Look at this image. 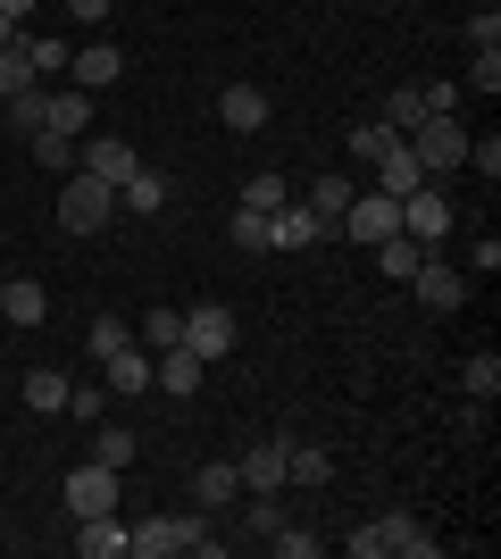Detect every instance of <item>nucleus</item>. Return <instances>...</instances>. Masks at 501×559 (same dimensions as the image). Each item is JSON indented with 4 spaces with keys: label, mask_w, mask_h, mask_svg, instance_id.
Segmentation results:
<instances>
[{
    "label": "nucleus",
    "mask_w": 501,
    "mask_h": 559,
    "mask_svg": "<svg viewBox=\"0 0 501 559\" xmlns=\"http://www.w3.org/2000/svg\"><path fill=\"white\" fill-rule=\"evenodd\" d=\"M351 559H434V535L427 526H418V518H368V526H359L351 535Z\"/></svg>",
    "instance_id": "1"
},
{
    "label": "nucleus",
    "mask_w": 501,
    "mask_h": 559,
    "mask_svg": "<svg viewBox=\"0 0 501 559\" xmlns=\"http://www.w3.org/2000/svg\"><path fill=\"white\" fill-rule=\"evenodd\" d=\"M118 217V185H100V176H84V167H68V185H59V226L68 234H100Z\"/></svg>",
    "instance_id": "2"
},
{
    "label": "nucleus",
    "mask_w": 501,
    "mask_h": 559,
    "mask_svg": "<svg viewBox=\"0 0 501 559\" xmlns=\"http://www.w3.org/2000/svg\"><path fill=\"white\" fill-rule=\"evenodd\" d=\"M201 543H210L201 510H176V518H143V526L126 535V551L134 559H176V551H201Z\"/></svg>",
    "instance_id": "3"
},
{
    "label": "nucleus",
    "mask_w": 501,
    "mask_h": 559,
    "mask_svg": "<svg viewBox=\"0 0 501 559\" xmlns=\"http://www.w3.org/2000/svg\"><path fill=\"white\" fill-rule=\"evenodd\" d=\"M402 142L418 151V167H427V176H452V167H468V126H460V117H418Z\"/></svg>",
    "instance_id": "4"
},
{
    "label": "nucleus",
    "mask_w": 501,
    "mask_h": 559,
    "mask_svg": "<svg viewBox=\"0 0 501 559\" xmlns=\"http://www.w3.org/2000/svg\"><path fill=\"white\" fill-rule=\"evenodd\" d=\"M334 234H351L359 251H377L384 234H402V201L393 192H351V210L334 217Z\"/></svg>",
    "instance_id": "5"
},
{
    "label": "nucleus",
    "mask_w": 501,
    "mask_h": 559,
    "mask_svg": "<svg viewBox=\"0 0 501 559\" xmlns=\"http://www.w3.org/2000/svg\"><path fill=\"white\" fill-rule=\"evenodd\" d=\"M184 350H192V359H226V350H235V309H226V301L184 309Z\"/></svg>",
    "instance_id": "6"
},
{
    "label": "nucleus",
    "mask_w": 501,
    "mask_h": 559,
    "mask_svg": "<svg viewBox=\"0 0 501 559\" xmlns=\"http://www.w3.org/2000/svg\"><path fill=\"white\" fill-rule=\"evenodd\" d=\"M402 234H409V242H427V251H434V242L452 234V201H443V192H434V185H418V192H409V201H402Z\"/></svg>",
    "instance_id": "7"
},
{
    "label": "nucleus",
    "mask_w": 501,
    "mask_h": 559,
    "mask_svg": "<svg viewBox=\"0 0 501 559\" xmlns=\"http://www.w3.org/2000/svg\"><path fill=\"white\" fill-rule=\"evenodd\" d=\"M310 242H326V226H318L310 201H285V210H267V251H310Z\"/></svg>",
    "instance_id": "8"
},
{
    "label": "nucleus",
    "mask_w": 501,
    "mask_h": 559,
    "mask_svg": "<svg viewBox=\"0 0 501 559\" xmlns=\"http://www.w3.org/2000/svg\"><path fill=\"white\" fill-rule=\"evenodd\" d=\"M409 284H418V301H427L434 309V318H452V309L460 301H468V276H460V267H443V259H418V276H409Z\"/></svg>",
    "instance_id": "9"
},
{
    "label": "nucleus",
    "mask_w": 501,
    "mask_h": 559,
    "mask_svg": "<svg viewBox=\"0 0 501 559\" xmlns=\"http://www.w3.org/2000/svg\"><path fill=\"white\" fill-rule=\"evenodd\" d=\"M118 75H126V50H118V43L68 50V84H75V93H100V84H118Z\"/></svg>",
    "instance_id": "10"
},
{
    "label": "nucleus",
    "mask_w": 501,
    "mask_h": 559,
    "mask_svg": "<svg viewBox=\"0 0 501 559\" xmlns=\"http://www.w3.org/2000/svg\"><path fill=\"white\" fill-rule=\"evenodd\" d=\"M285 460H293V443L276 435V443H260V451H242L235 460V476H242V492H285L293 476H285Z\"/></svg>",
    "instance_id": "11"
},
{
    "label": "nucleus",
    "mask_w": 501,
    "mask_h": 559,
    "mask_svg": "<svg viewBox=\"0 0 501 559\" xmlns=\"http://www.w3.org/2000/svg\"><path fill=\"white\" fill-rule=\"evenodd\" d=\"M201 376H210V359H192L184 343H167V350H151V384H159V393H201Z\"/></svg>",
    "instance_id": "12"
},
{
    "label": "nucleus",
    "mask_w": 501,
    "mask_h": 559,
    "mask_svg": "<svg viewBox=\"0 0 501 559\" xmlns=\"http://www.w3.org/2000/svg\"><path fill=\"white\" fill-rule=\"evenodd\" d=\"M68 510L75 518H100V510H118V467H75V476H68Z\"/></svg>",
    "instance_id": "13"
},
{
    "label": "nucleus",
    "mask_w": 501,
    "mask_h": 559,
    "mask_svg": "<svg viewBox=\"0 0 501 559\" xmlns=\"http://www.w3.org/2000/svg\"><path fill=\"white\" fill-rule=\"evenodd\" d=\"M100 368H109V393H118V401H143V393H159V384H151V350H143V343L109 350Z\"/></svg>",
    "instance_id": "14"
},
{
    "label": "nucleus",
    "mask_w": 501,
    "mask_h": 559,
    "mask_svg": "<svg viewBox=\"0 0 501 559\" xmlns=\"http://www.w3.org/2000/svg\"><path fill=\"white\" fill-rule=\"evenodd\" d=\"M217 126H226V134H260L267 126V93L260 84H226V93H217Z\"/></svg>",
    "instance_id": "15"
},
{
    "label": "nucleus",
    "mask_w": 501,
    "mask_h": 559,
    "mask_svg": "<svg viewBox=\"0 0 501 559\" xmlns=\"http://www.w3.org/2000/svg\"><path fill=\"white\" fill-rule=\"evenodd\" d=\"M134 167H143V159H134V142H126V134H93V142H84V176H100V185H126Z\"/></svg>",
    "instance_id": "16"
},
{
    "label": "nucleus",
    "mask_w": 501,
    "mask_h": 559,
    "mask_svg": "<svg viewBox=\"0 0 501 559\" xmlns=\"http://www.w3.org/2000/svg\"><path fill=\"white\" fill-rule=\"evenodd\" d=\"M43 134H93V93H75V84H68V93H43Z\"/></svg>",
    "instance_id": "17"
},
{
    "label": "nucleus",
    "mask_w": 501,
    "mask_h": 559,
    "mask_svg": "<svg viewBox=\"0 0 501 559\" xmlns=\"http://www.w3.org/2000/svg\"><path fill=\"white\" fill-rule=\"evenodd\" d=\"M235 501H242V476H235V460L192 467V510H235Z\"/></svg>",
    "instance_id": "18"
},
{
    "label": "nucleus",
    "mask_w": 501,
    "mask_h": 559,
    "mask_svg": "<svg viewBox=\"0 0 501 559\" xmlns=\"http://www.w3.org/2000/svg\"><path fill=\"white\" fill-rule=\"evenodd\" d=\"M0 318H9V326H43V318H50V293H43V284H34V276H9V284H0Z\"/></svg>",
    "instance_id": "19"
},
{
    "label": "nucleus",
    "mask_w": 501,
    "mask_h": 559,
    "mask_svg": "<svg viewBox=\"0 0 501 559\" xmlns=\"http://www.w3.org/2000/svg\"><path fill=\"white\" fill-rule=\"evenodd\" d=\"M418 185H434L427 167H418V151H409V142H393V151H384L377 159V192H393V201H409V192Z\"/></svg>",
    "instance_id": "20"
},
{
    "label": "nucleus",
    "mask_w": 501,
    "mask_h": 559,
    "mask_svg": "<svg viewBox=\"0 0 501 559\" xmlns=\"http://www.w3.org/2000/svg\"><path fill=\"white\" fill-rule=\"evenodd\" d=\"M75 526H84V559H126V535H134V526H126L118 510H100V518H75Z\"/></svg>",
    "instance_id": "21"
},
{
    "label": "nucleus",
    "mask_w": 501,
    "mask_h": 559,
    "mask_svg": "<svg viewBox=\"0 0 501 559\" xmlns=\"http://www.w3.org/2000/svg\"><path fill=\"white\" fill-rule=\"evenodd\" d=\"M68 393H75V376H59V368H34L17 384V401L25 409H43V418H59V409H68Z\"/></svg>",
    "instance_id": "22"
},
{
    "label": "nucleus",
    "mask_w": 501,
    "mask_h": 559,
    "mask_svg": "<svg viewBox=\"0 0 501 559\" xmlns=\"http://www.w3.org/2000/svg\"><path fill=\"white\" fill-rule=\"evenodd\" d=\"M118 210H143V217H159V210H167V176H159V167H134V176L118 185Z\"/></svg>",
    "instance_id": "23"
},
{
    "label": "nucleus",
    "mask_w": 501,
    "mask_h": 559,
    "mask_svg": "<svg viewBox=\"0 0 501 559\" xmlns=\"http://www.w3.org/2000/svg\"><path fill=\"white\" fill-rule=\"evenodd\" d=\"M418 259H427V242H409V234H384V242H377V267H384L393 284L418 276Z\"/></svg>",
    "instance_id": "24"
},
{
    "label": "nucleus",
    "mask_w": 501,
    "mask_h": 559,
    "mask_svg": "<svg viewBox=\"0 0 501 559\" xmlns=\"http://www.w3.org/2000/svg\"><path fill=\"white\" fill-rule=\"evenodd\" d=\"M17 93H34V50H25V34L0 50V100H17Z\"/></svg>",
    "instance_id": "25"
},
{
    "label": "nucleus",
    "mask_w": 501,
    "mask_h": 559,
    "mask_svg": "<svg viewBox=\"0 0 501 559\" xmlns=\"http://www.w3.org/2000/svg\"><path fill=\"white\" fill-rule=\"evenodd\" d=\"M310 210H318V226L334 234V217L351 210V176H318V185H310Z\"/></svg>",
    "instance_id": "26"
},
{
    "label": "nucleus",
    "mask_w": 501,
    "mask_h": 559,
    "mask_svg": "<svg viewBox=\"0 0 501 559\" xmlns=\"http://www.w3.org/2000/svg\"><path fill=\"white\" fill-rule=\"evenodd\" d=\"M418 117H427V93H418V84H393V93H384V126H393V134H409Z\"/></svg>",
    "instance_id": "27"
},
{
    "label": "nucleus",
    "mask_w": 501,
    "mask_h": 559,
    "mask_svg": "<svg viewBox=\"0 0 501 559\" xmlns=\"http://www.w3.org/2000/svg\"><path fill=\"white\" fill-rule=\"evenodd\" d=\"M393 142H402V134H393L384 117H368V126H351V159H368V167H377L384 151H393Z\"/></svg>",
    "instance_id": "28"
},
{
    "label": "nucleus",
    "mask_w": 501,
    "mask_h": 559,
    "mask_svg": "<svg viewBox=\"0 0 501 559\" xmlns=\"http://www.w3.org/2000/svg\"><path fill=\"white\" fill-rule=\"evenodd\" d=\"M93 460H100V467H118V476H126V467H134V426H100Z\"/></svg>",
    "instance_id": "29"
},
{
    "label": "nucleus",
    "mask_w": 501,
    "mask_h": 559,
    "mask_svg": "<svg viewBox=\"0 0 501 559\" xmlns=\"http://www.w3.org/2000/svg\"><path fill=\"white\" fill-rule=\"evenodd\" d=\"M285 476H293V485H334V460H326V451H310V443H293Z\"/></svg>",
    "instance_id": "30"
},
{
    "label": "nucleus",
    "mask_w": 501,
    "mask_h": 559,
    "mask_svg": "<svg viewBox=\"0 0 501 559\" xmlns=\"http://www.w3.org/2000/svg\"><path fill=\"white\" fill-rule=\"evenodd\" d=\"M285 201H293V192H285V176H251V185H242V201H235V210H285Z\"/></svg>",
    "instance_id": "31"
},
{
    "label": "nucleus",
    "mask_w": 501,
    "mask_h": 559,
    "mask_svg": "<svg viewBox=\"0 0 501 559\" xmlns=\"http://www.w3.org/2000/svg\"><path fill=\"white\" fill-rule=\"evenodd\" d=\"M134 343V326H126V318H93V334H84V350H93V359H109V350H126Z\"/></svg>",
    "instance_id": "32"
},
{
    "label": "nucleus",
    "mask_w": 501,
    "mask_h": 559,
    "mask_svg": "<svg viewBox=\"0 0 501 559\" xmlns=\"http://www.w3.org/2000/svg\"><path fill=\"white\" fill-rule=\"evenodd\" d=\"M242 526H251V535H276V526H285V510H276V492H251V501H242Z\"/></svg>",
    "instance_id": "33"
},
{
    "label": "nucleus",
    "mask_w": 501,
    "mask_h": 559,
    "mask_svg": "<svg viewBox=\"0 0 501 559\" xmlns=\"http://www.w3.org/2000/svg\"><path fill=\"white\" fill-rule=\"evenodd\" d=\"M167 343H184V309H151V326H143V350H167Z\"/></svg>",
    "instance_id": "34"
},
{
    "label": "nucleus",
    "mask_w": 501,
    "mask_h": 559,
    "mask_svg": "<svg viewBox=\"0 0 501 559\" xmlns=\"http://www.w3.org/2000/svg\"><path fill=\"white\" fill-rule=\"evenodd\" d=\"M9 134H43V84L9 100Z\"/></svg>",
    "instance_id": "35"
},
{
    "label": "nucleus",
    "mask_w": 501,
    "mask_h": 559,
    "mask_svg": "<svg viewBox=\"0 0 501 559\" xmlns=\"http://www.w3.org/2000/svg\"><path fill=\"white\" fill-rule=\"evenodd\" d=\"M468 393H477V401L501 393V359H493V350H477V359H468Z\"/></svg>",
    "instance_id": "36"
},
{
    "label": "nucleus",
    "mask_w": 501,
    "mask_h": 559,
    "mask_svg": "<svg viewBox=\"0 0 501 559\" xmlns=\"http://www.w3.org/2000/svg\"><path fill=\"white\" fill-rule=\"evenodd\" d=\"M226 234H235V251H267V217L260 210H235V226H226Z\"/></svg>",
    "instance_id": "37"
},
{
    "label": "nucleus",
    "mask_w": 501,
    "mask_h": 559,
    "mask_svg": "<svg viewBox=\"0 0 501 559\" xmlns=\"http://www.w3.org/2000/svg\"><path fill=\"white\" fill-rule=\"evenodd\" d=\"M25 50H34V84H43V75H68V43L43 34V43H25Z\"/></svg>",
    "instance_id": "38"
},
{
    "label": "nucleus",
    "mask_w": 501,
    "mask_h": 559,
    "mask_svg": "<svg viewBox=\"0 0 501 559\" xmlns=\"http://www.w3.org/2000/svg\"><path fill=\"white\" fill-rule=\"evenodd\" d=\"M34 159H43V167H59V176H68V167H75V142H68V134H34Z\"/></svg>",
    "instance_id": "39"
},
{
    "label": "nucleus",
    "mask_w": 501,
    "mask_h": 559,
    "mask_svg": "<svg viewBox=\"0 0 501 559\" xmlns=\"http://www.w3.org/2000/svg\"><path fill=\"white\" fill-rule=\"evenodd\" d=\"M267 551H285V559H318V535H301V526H276V535H267Z\"/></svg>",
    "instance_id": "40"
},
{
    "label": "nucleus",
    "mask_w": 501,
    "mask_h": 559,
    "mask_svg": "<svg viewBox=\"0 0 501 559\" xmlns=\"http://www.w3.org/2000/svg\"><path fill=\"white\" fill-rule=\"evenodd\" d=\"M468 93H501V50H477V68H468Z\"/></svg>",
    "instance_id": "41"
},
{
    "label": "nucleus",
    "mask_w": 501,
    "mask_h": 559,
    "mask_svg": "<svg viewBox=\"0 0 501 559\" xmlns=\"http://www.w3.org/2000/svg\"><path fill=\"white\" fill-rule=\"evenodd\" d=\"M468 167H477L485 185H493V176H501V142H493V134H485V142H477V134H468Z\"/></svg>",
    "instance_id": "42"
},
{
    "label": "nucleus",
    "mask_w": 501,
    "mask_h": 559,
    "mask_svg": "<svg viewBox=\"0 0 501 559\" xmlns=\"http://www.w3.org/2000/svg\"><path fill=\"white\" fill-rule=\"evenodd\" d=\"M468 43H477V50H501V9H477V17H468Z\"/></svg>",
    "instance_id": "43"
},
{
    "label": "nucleus",
    "mask_w": 501,
    "mask_h": 559,
    "mask_svg": "<svg viewBox=\"0 0 501 559\" xmlns=\"http://www.w3.org/2000/svg\"><path fill=\"white\" fill-rule=\"evenodd\" d=\"M68 409H75V418H84V426H93L100 409H109V393H100V384H75V393H68Z\"/></svg>",
    "instance_id": "44"
},
{
    "label": "nucleus",
    "mask_w": 501,
    "mask_h": 559,
    "mask_svg": "<svg viewBox=\"0 0 501 559\" xmlns=\"http://www.w3.org/2000/svg\"><path fill=\"white\" fill-rule=\"evenodd\" d=\"M427 93V117H460V84H418Z\"/></svg>",
    "instance_id": "45"
},
{
    "label": "nucleus",
    "mask_w": 501,
    "mask_h": 559,
    "mask_svg": "<svg viewBox=\"0 0 501 559\" xmlns=\"http://www.w3.org/2000/svg\"><path fill=\"white\" fill-rule=\"evenodd\" d=\"M109 9H118V0H68V17H75V25H100Z\"/></svg>",
    "instance_id": "46"
},
{
    "label": "nucleus",
    "mask_w": 501,
    "mask_h": 559,
    "mask_svg": "<svg viewBox=\"0 0 501 559\" xmlns=\"http://www.w3.org/2000/svg\"><path fill=\"white\" fill-rule=\"evenodd\" d=\"M0 17H9V25H25V17H34V0H0Z\"/></svg>",
    "instance_id": "47"
},
{
    "label": "nucleus",
    "mask_w": 501,
    "mask_h": 559,
    "mask_svg": "<svg viewBox=\"0 0 501 559\" xmlns=\"http://www.w3.org/2000/svg\"><path fill=\"white\" fill-rule=\"evenodd\" d=\"M9 43H17V25H9V17H0V50H9Z\"/></svg>",
    "instance_id": "48"
},
{
    "label": "nucleus",
    "mask_w": 501,
    "mask_h": 559,
    "mask_svg": "<svg viewBox=\"0 0 501 559\" xmlns=\"http://www.w3.org/2000/svg\"><path fill=\"white\" fill-rule=\"evenodd\" d=\"M477 9H493V0H477Z\"/></svg>",
    "instance_id": "49"
},
{
    "label": "nucleus",
    "mask_w": 501,
    "mask_h": 559,
    "mask_svg": "<svg viewBox=\"0 0 501 559\" xmlns=\"http://www.w3.org/2000/svg\"><path fill=\"white\" fill-rule=\"evenodd\" d=\"M0 284H9V276H0Z\"/></svg>",
    "instance_id": "50"
}]
</instances>
